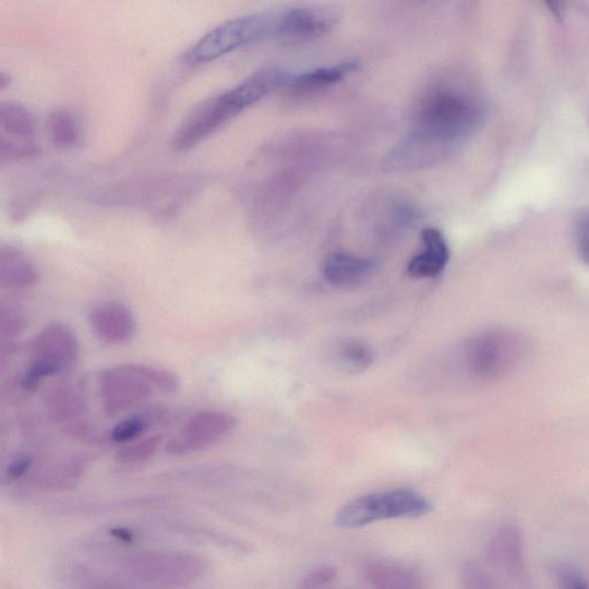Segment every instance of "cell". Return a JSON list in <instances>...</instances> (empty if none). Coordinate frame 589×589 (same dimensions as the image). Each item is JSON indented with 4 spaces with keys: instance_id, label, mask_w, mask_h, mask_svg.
Listing matches in <instances>:
<instances>
[{
    "instance_id": "cell-1",
    "label": "cell",
    "mask_w": 589,
    "mask_h": 589,
    "mask_svg": "<svg viewBox=\"0 0 589 589\" xmlns=\"http://www.w3.org/2000/svg\"><path fill=\"white\" fill-rule=\"evenodd\" d=\"M482 109L465 89L440 84L417 104L409 135L390 152L394 172H411L438 163L478 130Z\"/></svg>"
},
{
    "instance_id": "cell-2",
    "label": "cell",
    "mask_w": 589,
    "mask_h": 589,
    "mask_svg": "<svg viewBox=\"0 0 589 589\" xmlns=\"http://www.w3.org/2000/svg\"><path fill=\"white\" fill-rule=\"evenodd\" d=\"M291 72L264 69L238 86L209 97L189 113L172 137L178 153L192 151L260 100L279 89H287Z\"/></svg>"
},
{
    "instance_id": "cell-3",
    "label": "cell",
    "mask_w": 589,
    "mask_h": 589,
    "mask_svg": "<svg viewBox=\"0 0 589 589\" xmlns=\"http://www.w3.org/2000/svg\"><path fill=\"white\" fill-rule=\"evenodd\" d=\"M180 386L177 373L152 365L124 364L99 374L103 406L111 416L139 406L156 392L172 394Z\"/></svg>"
},
{
    "instance_id": "cell-4",
    "label": "cell",
    "mask_w": 589,
    "mask_h": 589,
    "mask_svg": "<svg viewBox=\"0 0 589 589\" xmlns=\"http://www.w3.org/2000/svg\"><path fill=\"white\" fill-rule=\"evenodd\" d=\"M279 11L231 19L202 36L183 53L185 64L200 67L260 41L279 38Z\"/></svg>"
},
{
    "instance_id": "cell-5",
    "label": "cell",
    "mask_w": 589,
    "mask_h": 589,
    "mask_svg": "<svg viewBox=\"0 0 589 589\" xmlns=\"http://www.w3.org/2000/svg\"><path fill=\"white\" fill-rule=\"evenodd\" d=\"M207 570L199 555L178 551H147L125 556L118 574L144 589H181Z\"/></svg>"
},
{
    "instance_id": "cell-6",
    "label": "cell",
    "mask_w": 589,
    "mask_h": 589,
    "mask_svg": "<svg viewBox=\"0 0 589 589\" xmlns=\"http://www.w3.org/2000/svg\"><path fill=\"white\" fill-rule=\"evenodd\" d=\"M432 503L424 495L409 489L371 493L357 497L335 515L340 529L354 530L377 521L416 519L431 514Z\"/></svg>"
},
{
    "instance_id": "cell-7",
    "label": "cell",
    "mask_w": 589,
    "mask_h": 589,
    "mask_svg": "<svg viewBox=\"0 0 589 589\" xmlns=\"http://www.w3.org/2000/svg\"><path fill=\"white\" fill-rule=\"evenodd\" d=\"M518 336L502 329L480 333L466 348V366L479 381H492L513 368L521 354Z\"/></svg>"
},
{
    "instance_id": "cell-8",
    "label": "cell",
    "mask_w": 589,
    "mask_h": 589,
    "mask_svg": "<svg viewBox=\"0 0 589 589\" xmlns=\"http://www.w3.org/2000/svg\"><path fill=\"white\" fill-rule=\"evenodd\" d=\"M37 120L25 105L4 101L0 105V159L13 163L37 157L40 147L35 139Z\"/></svg>"
},
{
    "instance_id": "cell-9",
    "label": "cell",
    "mask_w": 589,
    "mask_h": 589,
    "mask_svg": "<svg viewBox=\"0 0 589 589\" xmlns=\"http://www.w3.org/2000/svg\"><path fill=\"white\" fill-rule=\"evenodd\" d=\"M236 428L237 418L227 412L202 411L188 420L182 432L168 442L166 450L173 456L196 453L214 446Z\"/></svg>"
},
{
    "instance_id": "cell-10",
    "label": "cell",
    "mask_w": 589,
    "mask_h": 589,
    "mask_svg": "<svg viewBox=\"0 0 589 589\" xmlns=\"http://www.w3.org/2000/svg\"><path fill=\"white\" fill-rule=\"evenodd\" d=\"M341 14L328 5H306L280 10L279 38L320 37L338 26Z\"/></svg>"
},
{
    "instance_id": "cell-11",
    "label": "cell",
    "mask_w": 589,
    "mask_h": 589,
    "mask_svg": "<svg viewBox=\"0 0 589 589\" xmlns=\"http://www.w3.org/2000/svg\"><path fill=\"white\" fill-rule=\"evenodd\" d=\"M28 349L33 360L44 361L60 373L74 364L80 344L71 327L53 324L35 335Z\"/></svg>"
},
{
    "instance_id": "cell-12",
    "label": "cell",
    "mask_w": 589,
    "mask_h": 589,
    "mask_svg": "<svg viewBox=\"0 0 589 589\" xmlns=\"http://www.w3.org/2000/svg\"><path fill=\"white\" fill-rule=\"evenodd\" d=\"M91 326L97 338L108 345H122L134 338L137 323L132 310L120 302H105L91 313Z\"/></svg>"
},
{
    "instance_id": "cell-13",
    "label": "cell",
    "mask_w": 589,
    "mask_h": 589,
    "mask_svg": "<svg viewBox=\"0 0 589 589\" xmlns=\"http://www.w3.org/2000/svg\"><path fill=\"white\" fill-rule=\"evenodd\" d=\"M376 271L372 260L350 254V252H333L324 264L325 279L341 289H354L371 280Z\"/></svg>"
},
{
    "instance_id": "cell-14",
    "label": "cell",
    "mask_w": 589,
    "mask_h": 589,
    "mask_svg": "<svg viewBox=\"0 0 589 589\" xmlns=\"http://www.w3.org/2000/svg\"><path fill=\"white\" fill-rule=\"evenodd\" d=\"M423 250L409 262L408 272L412 278H434L444 272L450 259V250L444 235L436 228L422 231Z\"/></svg>"
},
{
    "instance_id": "cell-15",
    "label": "cell",
    "mask_w": 589,
    "mask_h": 589,
    "mask_svg": "<svg viewBox=\"0 0 589 589\" xmlns=\"http://www.w3.org/2000/svg\"><path fill=\"white\" fill-rule=\"evenodd\" d=\"M39 273L25 252L3 245L0 249V284L9 289H25L36 285Z\"/></svg>"
},
{
    "instance_id": "cell-16",
    "label": "cell",
    "mask_w": 589,
    "mask_h": 589,
    "mask_svg": "<svg viewBox=\"0 0 589 589\" xmlns=\"http://www.w3.org/2000/svg\"><path fill=\"white\" fill-rule=\"evenodd\" d=\"M365 575L373 589H425L423 580L409 566L397 562H370Z\"/></svg>"
},
{
    "instance_id": "cell-17",
    "label": "cell",
    "mask_w": 589,
    "mask_h": 589,
    "mask_svg": "<svg viewBox=\"0 0 589 589\" xmlns=\"http://www.w3.org/2000/svg\"><path fill=\"white\" fill-rule=\"evenodd\" d=\"M84 470H86V462L81 459L51 462V465L41 466L33 470L31 472L32 482L39 490L50 492L65 491L76 485Z\"/></svg>"
},
{
    "instance_id": "cell-18",
    "label": "cell",
    "mask_w": 589,
    "mask_h": 589,
    "mask_svg": "<svg viewBox=\"0 0 589 589\" xmlns=\"http://www.w3.org/2000/svg\"><path fill=\"white\" fill-rule=\"evenodd\" d=\"M82 390L75 386L60 387L53 392L49 399V408L52 419L64 425L73 434H83L86 429L81 422L86 411V398Z\"/></svg>"
},
{
    "instance_id": "cell-19",
    "label": "cell",
    "mask_w": 589,
    "mask_h": 589,
    "mask_svg": "<svg viewBox=\"0 0 589 589\" xmlns=\"http://www.w3.org/2000/svg\"><path fill=\"white\" fill-rule=\"evenodd\" d=\"M359 62L344 61L340 64L322 67L290 75L287 89L297 93L321 91L342 81L359 69Z\"/></svg>"
},
{
    "instance_id": "cell-20",
    "label": "cell",
    "mask_w": 589,
    "mask_h": 589,
    "mask_svg": "<svg viewBox=\"0 0 589 589\" xmlns=\"http://www.w3.org/2000/svg\"><path fill=\"white\" fill-rule=\"evenodd\" d=\"M47 132L52 144L60 149H73L82 141L80 120L68 110H56L49 115Z\"/></svg>"
},
{
    "instance_id": "cell-21",
    "label": "cell",
    "mask_w": 589,
    "mask_h": 589,
    "mask_svg": "<svg viewBox=\"0 0 589 589\" xmlns=\"http://www.w3.org/2000/svg\"><path fill=\"white\" fill-rule=\"evenodd\" d=\"M336 365L348 373H361L373 364V352L359 341H347L334 352Z\"/></svg>"
},
{
    "instance_id": "cell-22",
    "label": "cell",
    "mask_w": 589,
    "mask_h": 589,
    "mask_svg": "<svg viewBox=\"0 0 589 589\" xmlns=\"http://www.w3.org/2000/svg\"><path fill=\"white\" fill-rule=\"evenodd\" d=\"M163 442L160 434L145 437L125 445L117 453V458L123 465H141L152 459L158 452Z\"/></svg>"
},
{
    "instance_id": "cell-23",
    "label": "cell",
    "mask_w": 589,
    "mask_h": 589,
    "mask_svg": "<svg viewBox=\"0 0 589 589\" xmlns=\"http://www.w3.org/2000/svg\"><path fill=\"white\" fill-rule=\"evenodd\" d=\"M77 589H144L132 581L116 575L80 572L75 578Z\"/></svg>"
},
{
    "instance_id": "cell-24",
    "label": "cell",
    "mask_w": 589,
    "mask_h": 589,
    "mask_svg": "<svg viewBox=\"0 0 589 589\" xmlns=\"http://www.w3.org/2000/svg\"><path fill=\"white\" fill-rule=\"evenodd\" d=\"M147 429L146 420L142 417H131L122 420L110 432V438L115 444L129 445L137 441Z\"/></svg>"
},
{
    "instance_id": "cell-25",
    "label": "cell",
    "mask_w": 589,
    "mask_h": 589,
    "mask_svg": "<svg viewBox=\"0 0 589 589\" xmlns=\"http://www.w3.org/2000/svg\"><path fill=\"white\" fill-rule=\"evenodd\" d=\"M338 572L332 565H321L308 573L300 581L298 589H322L334 581Z\"/></svg>"
},
{
    "instance_id": "cell-26",
    "label": "cell",
    "mask_w": 589,
    "mask_h": 589,
    "mask_svg": "<svg viewBox=\"0 0 589 589\" xmlns=\"http://www.w3.org/2000/svg\"><path fill=\"white\" fill-rule=\"evenodd\" d=\"M26 328V321L17 311L2 308L0 312V335L4 339L15 338Z\"/></svg>"
},
{
    "instance_id": "cell-27",
    "label": "cell",
    "mask_w": 589,
    "mask_h": 589,
    "mask_svg": "<svg viewBox=\"0 0 589 589\" xmlns=\"http://www.w3.org/2000/svg\"><path fill=\"white\" fill-rule=\"evenodd\" d=\"M34 458L29 455H21L14 458L7 468V479L17 481L31 474L34 468Z\"/></svg>"
},
{
    "instance_id": "cell-28",
    "label": "cell",
    "mask_w": 589,
    "mask_h": 589,
    "mask_svg": "<svg viewBox=\"0 0 589 589\" xmlns=\"http://www.w3.org/2000/svg\"><path fill=\"white\" fill-rule=\"evenodd\" d=\"M576 243L581 260L589 265V214L582 216L577 224Z\"/></svg>"
},
{
    "instance_id": "cell-29",
    "label": "cell",
    "mask_w": 589,
    "mask_h": 589,
    "mask_svg": "<svg viewBox=\"0 0 589 589\" xmlns=\"http://www.w3.org/2000/svg\"><path fill=\"white\" fill-rule=\"evenodd\" d=\"M462 584H465V589H490L489 578L480 567L474 565L467 567Z\"/></svg>"
},
{
    "instance_id": "cell-30",
    "label": "cell",
    "mask_w": 589,
    "mask_h": 589,
    "mask_svg": "<svg viewBox=\"0 0 589 589\" xmlns=\"http://www.w3.org/2000/svg\"><path fill=\"white\" fill-rule=\"evenodd\" d=\"M562 579L565 580L564 587L566 589H589L586 581L577 573L567 572Z\"/></svg>"
}]
</instances>
